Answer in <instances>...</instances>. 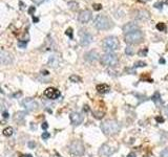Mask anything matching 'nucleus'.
<instances>
[{"label":"nucleus","instance_id":"19","mask_svg":"<svg viewBox=\"0 0 168 157\" xmlns=\"http://www.w3.org/2000/svg\"><path fill=\"white\" fill-rule=\"evenodd\" d=\"M97 90L99 93L104 94V93L109 92V91H110V88H109V86L107 84H100L97 86Z\"/></svg>","mask_w":168,"mask_h":157},{"label":"nucleus","instance_id":"4","mask_svg":"<svg viewBox=\"0 0 168 157\" xmlns=\"http://www.w3.org/2000/svg\"><path fill=\"white\" fill-rule=\"evenodd\" d=\"M124 39L125 42L128 44H139L143 40V33L141 30L130 31V33L125 34Z\"/></svg>","mask_w":168,"mask_h":157},{"label":"nucleus","instance_id":"14","mask_svg":"<svg viewBox=\"0 0 168 157\" xmlns=\"http://www.w3.org/2000/svg\"><path fill=\"white\" fill-rule=\"evenodd\" d=\"M136 19L139 21H147L150 19V14L146 10H139L136 12Z\"/></svg>","mask_w":168,"mask_h":157},{"label":"nucleus","instance_id":"42","mask_svg":"<svg viewBox=\"0 0 168 157\" xmlns=\"http://www.w3.org/2000/svg\"><path fill=\"white\" fill-rule=\"evenodd\" d=\"M127 157H136V153H133V152H131V153H129Z\"/></svg>","mask_w":168,"mask_h":157},{"label":"nucleus","instance_id":"15","mask_svg":"<svg viewBox=\"0 0 168 157\" xmlns=\"http://www.w3.org/2000/svg\"><path fill=\"white\" fill-rule=\"evenodd\" d=\"M84 58L87 62L95 63L96 61H98V59H99V53H98L97 51L91 50V51H88L87 53H85Z\"/></svg>","mask_w":168,"mask_h":157},{"label":"nucleus","instance_id":"40","mask_svg":"<svg viewBox=\"0 0 168 157\" xmlns=\"http://www.w3.org/2000/svg\"><path fill=\"white\" fill-rule=\"evenodd\" d=\"M156 122H164V118H163V117H156Z\"/></svg>","mask_w":168,"mask_h":157},{"label":"nucleus","instance_id":"22","mask_svg":"<svg viewBox=\"0 0 168 157\" xmlns=\"http://www.w3.org/2000/svg\"><path fill=\"white\" fill-rule=\"evenodd\" d=\"M69 81L73 83H80L81 82V78L79 77V75H73L69 77Z\"/></svg>","mask_w":168,"mask_h":157},{"label":"nucleus","instance_id":"43","mask_svg":"<svg viewBox=\"0 0 168 157\" xmlns=\"http://www.w3.org/2000/svg\"><path fill=\"white\" fill-rule=\"evenodd\" d=\"M159 62H160L161 64H164V63H165V60H164V59H160V61H159Z\"/></svg>","mask_w":168,"mask_h":157},{"label":"nucleus","instance_id":"47","mask_svg":"<svg viewBox=\"0 0 168 157\" xmlns=\"http://www.w3.org/2000/svg\"><path fill=\"white\" fill-rule=\"evenodd\" d=\"M143 1H149V0H143Z\"/></svg>","mask_w":168,"mask_h":157},{"label":"nucleus","instance_id":"39","mask_svg":"<svg viewBox=\"0 0 168 157\" xmlns=\"http://www.w3.org/2000/svg\"><path fill=\"white\" fill-rule=\"evenodd\" d=\"M32 1H34V2H35L36 4H40V3H41L42 1H43V0H32Z\"/></svg>","mask_w":168,"mask_h":157},{"label":"nucleus","instance_id":"46","mask_svg":"<svg viewBox=\"0 0 168 157\" xmlns=\"http://www.w3.org/2000/svg\"><path fill=\"white\" fill-rule=\"evenodd\" d=\"M54 157H61V156H60V155H58V154H56V155L54 156Z\"/></svg>","mask_w":168,"mask_h":157},{"label":"nucleus","instance_id":"7","mask_svg":"<svg viewBox=\"0 0 168 157\" xmlns=\"http://www.w3.org/2000/svg\"><path fill=\"white\" fill-rule=\"evenodd\" d=\"M21 106L28 112L36 111V110H38V108H39L38 103L36 101L32 100V98H24V100H22Z\"/></svg>","mask_w":168,"mask_h":157},{"label":"nucleus","instance_id":"45","mask_svg":"<svg viewBox=\"0 0 168 157\" xmlns=\"http://www.w3.org/2000/svg\"><path fill=\"white\" fill-rule=\"evenodd\" d=\"M33 20H34L35 22H38V18H33Z\"/></svg>","mask_w":168,"mask_h":157},{"label":"nucleus","instance_id":"27","mask_svg":"<svg viewBox=\"0 0 168 157\" xmlns=\"http://www.w3.org/2000/svg\"><path fill=\"white\" fill-rule=\"evenodd\" d=\"M41 137H42V139L46 140V139H48V138L51 137V134L48 133V132H43V133H42V135H41Z\"/></svg>","mask_w":168,"mask_h":157},{"label":"nucleus","instance_id":"11","mask_svg":"<svg viewBox=\"0 0 168 157\" xmlns=\"http://www.w3.org/2000/svg\"><path fill=\"white\" fill-rule=\"evenodd\" d=\"M93 41H94L93 36L89 33H87L86 30H84V33L80 34V44L82 46H88Z\"/></svg>","mask_w":168,"mask_h":157},{"label":"nucleus","instance_id":"8","mask_svg":"<svg viewBox=\"0 0 168 157\" xmlns=\"http://www.w3.org/2000/svg\"><path fill=\"white\" fill-rule=\"evenodd\" d=\"M114 152H115V149H114V148H111L110 146L107 145V143H104V145H102L100 147L99 155L101 157H110L114 154Z\"/></svg>","mask_w":168,"mask_h":157},{"label":"nucleus","instance_id":"29","mask_svg":"<svg viewBox=\"0 0 168 157\" xmlns=\"http://www.w3.org/2000/svg\"><path fill=\"white\" fill-rule=\"evenodd\" d=\"M26 41H18V45H19L20 48H25L26 47Z\"/></svg>","mask_w":168,"mask_h":157},{"label":"nucleus","instance_id":"23","mask_svg":"<svg viewBox=\"0 0 168 157\" xmlns=\"http://www.w3.org/2000/svg\"><path fill=\"white\" fill-rule=\"evenodd\" d=\"M156 30H160V31H165V30H166V25H165V23L160 22V23L156 25Z\"/></svg>","mask_w":168,"mask_h":157},{"label":"nucleus","instance_id":"6","mask_svg":"<svg viewBox=\"0 0 168 157\" xmlns=\"http://www.w3.org/2000/svg\"><path fill=\"white\" fill-rule=\"evenodd\" d=\"M118 62V57L114 53H105L101 56V63L104 66H115Z\"/></svg>","mask_w":168,"mask_h":157},{"label":"nucleus","instance_id":"13","mask_svg":"<svg viewBox=\"0 0 168 157\" xmlns=\"http://www.w3.org/2000/svg\"><path fill=\"white\" fill-rule=\"evenodd\" d=\"M60 95H61L60 91L56 88H53V87H50L44 91V96L48 98V100H57L60 98Z\"/></svg>","mask_w":168,"mask_h":157},{"label":"nucleus","instance_id":"28","mask_svg":"<svg viewBox=\"0 0 168 157\" xmlns=\"http://www.w3.org/2000/svg\"><path fill=\"white\" fill-rule=\"evenodd\" d=\"M65 34H66V35L69 37V39H73V30H71V27L67 28L66 31H65Z\"/></svg>","mask_w":168,"mask_h":157},{"label":"nucleus","instance_id":"33","mask_svg":"<svg viewBox=\"0 0 168 157\" xmlns=\"http://www.w3.org/2000/svg\"><path fill=\"white\" fill-rule=\"evenodd\" d=\"M2 116H3V118H8L10 117V113L8 111H2Z\"/></svg>","mask_w":168,"mask_h":157},{"label":"nucleus","instance_id":"5","mask_svg":"<svg viewBox=\"0 0 168 157\" xmlns=\"http://www.w3.org/2000/svg\"><path fill=\"white\" fill-rule=\"evenodd\" d=\"M68 150H69V153L74 156H82L85 152L84 146L82 145V143L79 140L73 141V143L69 145Z\"/></svg>","mask_w":168,"mask_h":157},{"label":"nucleus","instance_id":"20","mask_svg":"<svg viewBox=\"0 0 168 157\" xmlns=\"http://www.w3.org/2000/svg\"><path fill=\"white\" fill-rule=\"evenodd\" d=\"M151 100L153 101L154 103H156V105H160L162 104V100H161V95L159 92H156L153 94V96L151 98Z\"/></svg>","mask_w":168,"mask_h":157},{"label":"nucleus","instance_id":"26","mask_svg":"<svg viewBox=\"0 0 168 157\" xmlns=\"http://www.w3.org/2000/svg\"><path fill=\"white\" fill-rule=\"evenodd\" d=\"M144 66H146V63L143 62V61H139V62H137L136 64H134L133 68H138V67H144Z\"/></svg>","mask_w":168,"mask_h":157},{"label":"nucleus","instance_id":"35","mask_svg":"<svg viewBox=\"0 0 168 157\" xmlns=\"http://www.w3.org/2000/svg\"><path fill=\"white\" fill-rule=\"evenodd\" d=\"M154 8H160V10H161V8H163V3H162V2H156V3L154 4Z\"/></svg>","mask_w":168,"mask_h":157},{"label":"nucleus","instance_id":"2","mask_svg":"<svg viewBox=\"0 0 168 157\" xmlns=\"http://www.w3.org/2000/svg\"><path fill=\"white\" fill-rule=\"evenodd\" d=\"M94 25L99 30H107L113 27V22L108 17L104 15H98L94 20Z\"/></svg>","mask_w":168,"mask_h":157},{"label":"nucleus","instance_id":"24","mask_svg":"<svg viewBox=\"0 0 168 157\" xmlns=\"http://www.w3.org/2000/svg\"><path fill=\"white\" fill-rule=\"evenodd\" d=\"M125 53H126L127 56H133V48L131 46H127L126 48H125Z\"/></svg>","mask_w":168,"mask_h":157},{"label":"nucleus","instance_id":"10","mask_svg":"<svg viewBox=\"0 0 168 157\" xmlns=\"http://www.w3.org/2000/svg\"><path fill=\"white\" fill-rule=\"evenodd\" d=\"M91 18H93V14H91V11H82V12L79 13V15H78V21L80 22V23H88L89 21L91 20Z\"/></svg>","mask_w":168,"mask_h":157},{"label":"nucleus","instance_id":"16","mask_svg":"<svg viewBox=\"0 0 168 157\" xmlns=\"http://www.w3.org/2000/svg\"><path fill=\"white\" fill-rule=\"evenodd\" d=\"M60 62H61V59H60V57L57 55L51 56L50 59H48V65H50L51 67H53V68H57L60 65Z\"/></svg>","mask_w":168,"mask_h":157},{"label":"nucleus","instance_id":"32","mask_svg":"<svg viewBox=\"0 0 168 157\" xmlns=\"http://www.w3.org/2000/svg\"><path fill=\"white\" fill-rule=\"evenodd\" d=\"M28 148L30 149H35V147H36V143L34 140H31V141H28Z\"/></svg>","mask_w":168,"mask_h":157},{"label":"nucleus","instance_id":"12","mask_svg":"<svg viewBox=\"0 0 168 157\" xmlns=\"http://www.w3.org/2000/svg\"><path fill=\"white\" fill-rule=\"evenodd\" d=\"M69 118H71V122L74 126H79L83 123L84 115L82 113H79V112H71Z\"/></svg>","mask_w":168,"mask_h":157},{"label":"nucleus","instance_id":"38","mask_svg":"<svg viewBox=\"0 0 168 157\" xmlns=\"http://www.w3.org/2000/svg\"><path fill=\"white\" fill-rule=\"evenodd\" d=\"M21 92H18V93H14V94H13V98H18V96H20V95H21Z\"/></svg>","mask_w":168,"mask_h":157},{"label":"nucleus","instance_id":"37","mask_svg":"<svg viewBox=\"0 0 168 157\" xmlns=\"http://www.w3.org/2000/svg\"><path fill=\"white\" fill-rule=\"evenodd\" d=\"M41 128H42V129H43V130H46V129H48V123H46V122H44L43 124L41 125Z\"/></svg>","mask_w":168,"mask_h":157},{"label":"nucleus","instance_id":"44","mask_svg":"<svg viewBox=\"0 0 168 157\" xmlns=\"http://www.w3.org/2000/svg\"><path fill=\"white\" fill-rule=\"evenodd\" d=\"M24 157H33L31 154H26V155H24Z\"/></svg>","mask_w":168,"mask_h":157},{"label":"nucleus","instance_id":"17","mask_svg":"<svg viewBox=\"0 0 168 157\" xmlns=\"http://www.w3.org/2000/svg\"><path fill=\"white\" fill-rule=\"evenodd\" d=\"M137 30H140V27H139L138 24L134 23V22H129V23H127L126 25L123 26V31H124V34L130 33V31H133Z\"/></svg>","mask_w":168,"mask_h":157},{"label":"nucleus","instance_id":"30","mask_svg":"<svg viewBox=\"0 0 168 157\" xmlns=\"http://www.w3.org/2000/svg\"><path fill=\"white\" fill-rule=\"evenodd\" d=\"M147 53H148V50L145 48L144 50H140V51H139V56H140V57H146Z\"/></svg>","mask_w":168,"mask_h":157},{"label":"nucleus","instance_id":"21","mask_svg":"<svg viewBox=\"0 0 168 157\" xmlns=\"http://www.w3.org/2000/svg\"><path fill=\"white\" fill-rule=\"evenodd\" d=\"M13 133H14V129L12 127H6L5 129L3 130V135L4 136H12Z\"/></svg>","mask_w":168,"mask_h":157},{"label":"nucleus","instance_id":"41","mask_svg":"<svg viewBox=\"0 0 168 157\" xmlns=\"http://www.w3.org/2000/svg\"><path fill=\"white\" fill-rule=\"evenodd\" d=\"M164 113H165V115L168 116V106L165 107V109H164Z\"/></svg>","mask_w":168,"mask_h":157},{"label":"nucleus","instance_id":"31","mask_svg":"<svg viewBox=\"0 0 168 157\" xmlns=\"http://www.w3.org/2000/svg\"><path fill=\"white\" fill-rule=\"evenodd\" d=\"M160 157H168V149H164L160 153Z\"/></svg>","mask_w":168,"mask_h":157},{"label":"nucleus","instance_id":"36","mask_svg":"<svg viewBox=\"0 0 168 157\" xmlns=\"http://www.w3.org/2000/svg\"><path fill=\"white\" fill-rule=\"evenodd\" d=\"M101 8H102V5H101V4H94V10L99 11Z\"/></svg>","mask_w":168,"mask_h":157},{"label":"nucleus","instance_id":"9","mask_svg":"<svg viewBox=\"0 0 168 157\" xmlns=\"http://www.w3.org/2000/svg\"><path fill=\"white\" fill-rule=\"evenodd\" d=\"M0 62L2 65H10L13 63V56L8 51L4 50L3 48L1 49L0 53Z\"/></svg>","mask_w":168,"mask_h":157},{"label":"nucleus","instance_id":"18","mask_svg":"<svg viewBox=\"0 0 168 157\" xmlns=\"http://www.w3.org/2000/svg\"><path fill=\"white\" fill-rule=\"evenodd\" d=\"M25 115H26V112L25 111L16 112V114L14 115V120H15V122H17V123L23 122V120L25 118Z\"/></svg>","mask_w":168,"mask_h":157},{"label":"nucleus","instance_id":"34","mask_svg":"<svg viewBox=\"0 0 168 157\" xmlns=\"http://www.w3.org/2000/svg\"><path fill=\"white\" fill-rule=\"evenodd\" d=\"M35 11H36L35 6H31V8H28V14H30V15H33L34 13H35Z\"/></svg>","mask_w":168,"mask_h":157},{"label":"nucleus","instance_id":"25","mask_svg":"<svg viewBox=\"0 0 168 157\" xmlns=\"http://www.w3.org/2000/svg\"><path fill=\"white\" fill-rule=\"evenodd\" d=\"M68 6L71 8V10H77L78 8H79V4L77 3V2H68Z\"/></svg>","mask_w":168,"mask_h":157},{"label":"nucleus","instance_id":"1","mask_svg":"<svg viewBox=\"0 0 168 157\" xmlns=\"http://www.w3.org/2000/svg\"><path fill=\"white\" fill-rule=\"evenodd\" d=\"M101 130L106 135H116L120 132L121 124L117 120H106V122L101 124Z\"/></svg>","mask_w":168,"mask_h":157},{"label":"nucleus","instance_id":"3","mask_svg":"<svg viewBox=\"0 0 168 157\" xmlns=\"http://www.w3.org/2000/svg\"><path fill=\"white\" fill-rule=\"evenodd\" d=\"M103 50L105 53H114L119 48V41L116 37L114 36H109V37H106L104 40H103Z\"/></svg>","mask_w":168,"mask_h":157}]
</instances>
